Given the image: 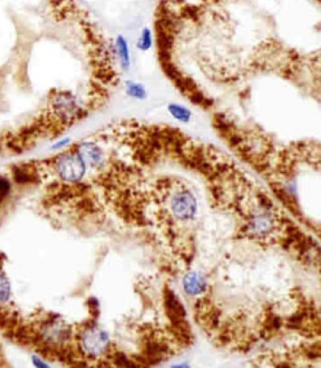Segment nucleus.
I'll use <instances>...</instances> for the list:
<instances>
[{
  "mask_svg": "<svg viewBox=\"0 0 321 368\" xmlns=\"http://www.w3.org/2000/svg\"><path fill=\"white\" fill-rule=\"evenodd\" d=\"M58 177L65 183L76 184L84 177L87 169L79 151H66L57 156L54 161Z\"/></svg>",
  "mask_w": 321,
  "mask_h": 368,
  "instance_id": "1",
  "label": "nucleus"
},
{
  "mask_svg": "<svg viewBox=\"0 0 321 368\" xmlns=\"http://www.w3.org/2000/svg\"><path fill=\"white\" fill-rule=\"evenodd\" d=\"M81 346L90 356H99L107 350L109 338L104 331L97 327H89L81 336Z\"/></svg>",
  "mask_w": 321,
  "mask_h": 368,
  "instance_id": "2",
  "label": "nucleus"
},
{
  "mask_svg": "<svg viewBox=\"0 0 321 368\" xmlns=\"http://www.w3.org/2000/svg\"><path fill=\"white\" fill-rule=\"evenodd\" d=\"M170 208L173 214L181 219L193 217L196 210V202L193 194L188 191H181L175 193L170 202Z\"/></svg>",
  "mask_w": 321,
  "mask_h": 368,
  "instance_id": "3",
  "label": "nucleus"
},
{
  "mask_svg": "<svg viewBox=\"0 0 321 368\" xmlns=\"http://www.w3.org/2000/svg\"><path fill=\"white\" fill-rule=\"evenodd\" d=\"M77 150L86 165L91 168L100 167L103 163V153L101 148L93 142H84L77 146Z\"/></svg>",
  "mask_w": 321,
  "mask_h": 368,
  "instance_id": "4",
  "label": "nucleus"
},
{
  "mask_svg": "<svg viewBox=\"0 0 321 368\" xmlns=\"http://www.w3.org/2000/svg\"><path fill=\"white\" fill-rule=\"evenodd\" d=\"M183 285L186 292L191 295L200 294L205 288V281L203 280L201 275L195 272L186 275Z\"/></svg>",
  "mask_w": 321,
  "mask_h": 368,
  "instance_id": "5",
  "label": "nucleus"
},
{
  "mask_svg": "<svg viewBox=\"0 0 321 368\" xmlns=\"http://www.w3.org/2000/svg\"><path fill=\"white\" fill-rule=\"evenodd\" d=\"M116 47L118 56L120 58V64L122 68L128 69L130 66V53H129L128 43L121 35L118 36L116 39Z\"/></svg>",
  "mask_w": 321,
  "mask_h": 368,
  "instance_id": "6",
  "label": "nucleus"
},
{
  "mask_svg": "<svg viewBox=\"0 0 321 368\" xmlns=\"http://www.w3.org/2000/svg\"><path fill=\"white\" fill-rule=\"evenodd\" d=\"M168 110H169V113L171 114V116L173 118H175L176 120L182 122V123H188L189 121L191 120L192 112L190 110H188L187 108H185L181 105L175 104V103L169 104Z\"/></svg>",
  "mask_w": 321,
  "mask_h": 368,
  "instance_id": "7",
  "label": "nucleus"
},
{
  "mask_svg": "<svg viewBox=\"0 0 321 368\" xmlns=\"http://www.w3.org/2000/svg\"><path fill=\"white\" fill-rule=\"evenodd\" d=\"M126 93L127 95L138 100H144L146 97V91L143 85L138 84L136 82H128L126 86Z\"/></svg>",
  "mask_w": 321,
  "mask_h": 368,
  "instance_id": "8",
  "label": "nucleus"
},
{
  "mask_svg": "<svg viewBox=\"0 0 321 368\" xmlns=\"http://www.w3.org/2000/svg\"><path fill=\"white\" fill-rule=\"evenodd\" d=\"M10 297V285L4 273L0 272V304L6 303Z\"/></svg>",
  "mask_w": 321,
  "mask_h": 368,
  "instance_id": "9",
  "label": "nucleus"
},
{
  "mask_svg": "<svg viewBox=\"0 0 321 368\" xmlns=\"http://www.w3.org/2000/svg\"><path fill=\"white\" fill-rule=\"evenodd\" d=\"M152 46V35L149 29L145 28L142 32L141 37L138 41L137 47L142 51H147Z\"/></svg>",
  "mask_w": 321,
  "mask_h": 368,
  "instance_id": "10",
  "label": "nucleus"
},
{
  "mask_svg": "<svg viewBox=\"0 0 321 368\" xmlns=\"http://www.w3.org/2000/svg\"><path fill=\"white\" fill-rule=\"evenodd\" d=\"M10 190V184L8 180L3 177H0V201L2 200Z\"/></svg>",
  "mask_w": 321,
  "mask_h": 368,
  "instance_id": "11",
  "label": "nucleus"
},
{
  "mask_svg": "<svg viewBox=\"0 0 321 368\" xmlns=\"http://www.w3.org/2000/svg\"><path fill=\"white\" fill-rule=\"evenodd\" d=\"M69 142H70V138H64V139L60 140L59 142H57V144H54L52 148H53V149H59V148H62V147L65 146L66 144H68Z\"/></svg>",
  "mask_w": 321,
  "mask_h": 368,
  "instance_id": "12",
  "label": "nucleus"
}]
</instances>
